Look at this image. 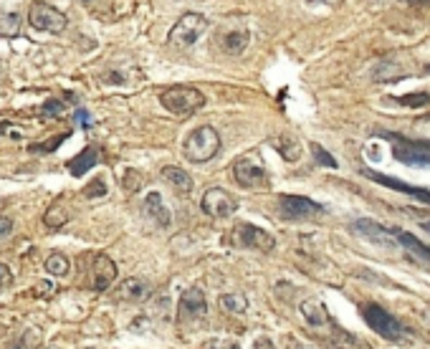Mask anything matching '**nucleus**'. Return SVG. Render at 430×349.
I'll use <instances>...</instances> for the list:
<instances>
[{"mask_svg":"<svg viewBox=\"0 0 430 349\" xmlns=\"http://www.w3.org/2000/svg\"><path fill=\"white\" fill-rule=\"evenodd\" d=\"M309 3H327V6H332V3H337V0H309Z\"/></svg>","mask_w":430,"mask_h":349,"instance_id":"nucleus-39","label":"nucleus"},{"mask_svg":"<svg viewBox=\"0 0 430 349\" xmlns=\"http://www.w3.org/2000/svg\"><path fill=\"white\" fill-rule=\"evenodd\" d=\"M200 208L205 216L221 220V218L233 216L235 210H238V200H235L228 190H223V187H210V190H205V195H202Z\"/></svg>","mask_w":430,"mask_h":349,"instance_id":"nucleus-9","label":"nucleus"},{"mask_svg":"<svg viewBox=\"0 0 430 349\" xmlns=\"http://www.w3.org/2000/svg\"><path fill=\"white\" fill-rule=\"evenodd\" d=\"M6 127H8V124H0V132H6Z\"/></svg>","mask_w":430,"mask_h":349,"instance_id":"nucleus-41","label":"nucleus"},{"mask_svg":"<svg viewBox=\"0 0 430 349\" xmlns=\"http://www.w3.org/2000/svg\"><path fill=\"white\" fill-rule=\"evenodd\" d=\"M208 349H238L235 344H221V342H215V344H210Z\"/></svg>","mask_w":430,"mask_h":349,"instance_id":"nucleus-37","label":"nucleus"},{"mask_svg":"<svg viewBox=\"0 0 430 349\" xmlns=\"http://www.w3.org/2000/svg\"><path fill=\"white\" fill-rule=\"evenodd\" d=\"M233 178L240 187H251V190H261L268 185V175H266V167L259 162L256 154H246V157L235 159L233 165Z\"/></svg>","mask_w":430,"mask_h":349,"instance_id":"nucleus-8","label":"nucleus"},{"mask_svg":"<svg viewBox=\"0 0 430 349\" xmlns=\"http://www.w3.org/2000/svg\"><path fill=\"white\" fill-rule=\"evenodd\" d=\"M253 349H276V347H273L271 339H266V336H259V339H256V344H253Z\"/></svg>","mask_w":430,"mask_h":349,"instance_id":"nucleus-34","label":"nucleus"},{"mask_svg":"<svg viewBox=\"0 0 430 349\" xmlns=\"http://www.w3.org/2000/svg\"><path fill=\"white\" fill-rule=\"evenodd\" d=\"M117 279V266L107 253L91 256V289L94 291H107Z\"/></svg>","mask_w":430,"mask_h":349,"instance_id":"nucleus-14","label":"nucleus"},{"mask_svg":"<svg viewBox=\"0 0 430 349\" xmlns=\"http://www.w3.org/2000/svg\"><path fill=\"white\" fill-rule=\"evenodd\" d=\"M221 309L228 311V314H246L248 309V298L243 296V294H226V296H221Z\"/></svg>","mask_w":430,"mask_h":349,"instance_id":"nucleus-24","label":"nucleus"},{"mask_svg":"<svg viewBox=\"0 0 430 349\" xmlns=\"http://www.w3.org/2000/svg\"><path fill=\"white\" fill-rule=\"evenodd\" d=\"M159 175H162L164 183L170 185L175 192H180V195H190V192H193V178H190L185 170H180V167L167 165V167H162Z\"/></svg>","mask_w":430,"mask_h":349,"instance_id":"nucleus-17","label":"nucleus"},{"mask_svg":"<svg viewBox=\"0 0 430 349\" xmlns=\"http://www.w3.org/2000/svg\"><path fill=\"white\" fill-rule=\"evenodd\" d=\"M119 298H126V301L147 298V284L142 279H124L119 286Z\"/></svg>","mask_w":430,"mask_h":349,"instance_id":"nucleus-21","label":"nucleus"},{"mask_svg":"<svg viewBox=\"0 0 430 349\" xmlns=\"http://www.w3.org/2000/svg\"><path fill=\"white\" fill-rule=\"evenodd\" d=\"M69 137V132H63V134H56V137H51V140H46V142H41V145H31V152H36V154H48V152H53L58 145H61L63 140Z\"/></svg>","mask_w":430,"mask_h":349,"instance_id":"nucleus-28","label":"nucleus"},{"mask_svg":"<svg viewBox=\"0 0 430 349\" xmlns=\"http://www.w3.org/2000/svg\"><path fill=\"white\" fill-rule=\"evenodd\" d=\"M423 228H425V230H428V233H430V223H423Z\"/></svg>","mask_w":430,"mask_h":349,"instance_id":"nucleus-40","label":"nucleus"},{"mask_svg":"<svg viewBox=\"0 0 430 349\" xmlns=\"http://www.w3.org/2000/svg\"><path fill=\"white\" fill-rule=\"evenodd\" d=\"M36 291H41V294H46V296H48V294L53 291V284H48V281H44V284H38V286H36Z\"/></svg>","mask_w":430,"mask_h":349,"instance_id":"nucleus-36","label":"nucleus"},{"mask_svg":"<svg viewBox=\"0 0 430 349\" xmlns=\"http://www.w3.org/2000/svg\"><path fill=\"white\" fill-rule=\"evenodd\" d=\"M18 33H20V15L0 11V36H3V39H13V36H18Z\"/></svg>","mask_w":430,"mask_h":349,"instance_id":"nucleus-25","label":"nucleus"},{"mask_svg":"<svg viewBox=\"0 0 430 349\" xmlns=\"http://www.w3.org/2000/svg\"><path fill=\"white\" fill-rule=\"evenodd\" d=\"M314 334H319L322 339H327L332 347L337 349H372L367 342H362V339H357V336H352L347 329H341L339 324L334 322L332 317L324 319L319 327L314 329Z\"/></svg>","mask_w":430,"mask_h":349,"instance_id":"nucleus-11","label":"nucleus"},{"mask_svg":"<svg viewBox=\"0 0 430 349\" xmlns=\"http://www.w3.org/2000/svg\"><path fill=\"white\" fill-rule=\"evenodd\" d=\"M13 230V220L11 218H0V238H3V235H8Z\"/></svg>","mask_w":430,"mask_h":349,"instance_id":"nucleus-33","label":"nucleus"},{"mask_svg":"<svg viewBox=\"0 0 430 349\" xmlns=\"http://www.w3.org/2000/svg\"><path fill=\"white\" fill-rule=\"evenodd\" d=\"M395 241L405 248V253L415 258L417 263H423L425 268H430V246H425L423 241H417L412 233H405V230H395Z\"/></svg>","mask_w":430,"mask_h":349,"instance_id":"nucleus-16","label":"nucleus"},{"mask_svg":"<svg viewBox=\"0 0 430 349\" xmlns=\"http://www.w3.org/2000/svg\"><path fill=\"white\" fill-rule=\"evenodd\" d=\"M223 243L230 248H256V251H273L276 238L268 230L253 225V223H238L233 230L223 238Z\"/></svg>","mask_w":430,"mask_h":349,"instance_id":"nucleus-3","label":"nucleus"},{"mask_svg":"<svg viewBox=\"0 0 430 349\" xmlns=\"http://www.w3.org/2000/svg\"><path fill=\"white\" fill-rule=\"evenodd\" d=\"M425 121H430V114H428V117H425Z\"/></svg>","mask_w":430,"mask_h":349,"instance_id":"nucleus-43","label":"nucleus"},{"mask_svg":"<svg viewBox=\"0 0 430 349\" xmlns=\"http://www.w3.org/2000/svg\"><path fill=\"white\" fill-rule=\"evenodd\" d=\"M76 121H82L84 127H86V124H91V119H89V112H86V109H79V112H76Z\"/></svg>","mask_w":430,"mask_h":349,"instance_id":"nucleus-35","label":"nucleus"},{"mask_svg":"<svg viewBox=\"0 0 430 349\" xmlns=\"http://www.w3.org/2000/svg\"><path fill=\"white\" fill-rule=\"evenodd\" d=\"M248 31L246 28H235V31H228L226 36H223L221 46H223V51L230 53V56H240V53L246 51V46H248Z\"/></svg>","mask_w":430,"mask_h":349,"instance_id":"nucleus-20","label":"nucleus"},{"mask_svg":"<svg viewBox=\"0 0 430 349\" xmlns=\"http://www.w3.org/2000/svg\"><path fill=\"white\" fill-rule=\"evenodd\" d=\"M408 6H430V0H403Z\"/></svg>","mask_w":430,"mask_h":349,"instance_id":"nucleus-38","label":"nucleus"},{"mask_svg":"<svg viewBox=\"0 0 430 349\" xmlns=\"http://www.w3.org/2000/svg\"><path fill=\"white\" fill-rule=\"evenodd\" d=\"M205 311H208V301H205V294L200 289H188L180 296V319L205 317Z\"/></svg>","mask_w":430,"mask_h":349,"instance_id":"nucleus-15","label":"nucleus"},{"mask_svg":"<svg viewBox=\"0 0 430 349\" xmlns=\"http://www.w3.org/2000/svg\"><path fill=\"white\" fill-rule=\"evenodd\" d=\"M28 23L36 31H46V33H61L63 28L69 26L66 15L58 11V8L48 6V3H41L36 0L31 8H28Z\"/></svg>","mask_w":430,"mask_h":349,"instance_id":"nucleus-7","label":"nucleus"},{"mask_svg":"<svg viewBox=\"0 0 430 349\" xmlns=\"http://www.w3.org/2000/svg\"><path fill=\"white\" fill-rule=\"evenodd\" d=\"M183 152L195 165L210 162L215 154L221 152V137H218V132L213 127H197L185 137Z\"/></svg>","mask_w":430,"mask_h":349,"instance_id":"nucleus-1","label":"nucleus"},{"mask_svg":"<svg viewBox=\"0 0 430 349\" xmlns=\"http://www.w3.org/2000/svg\"><path fill=\"white\" fill-rule=\"evenodd\" d=\"M159 104L175 117H190L205 104V96L195 86H170L159 94Z\"/></svg>","mask_w":430,"mask_h":349,"instance_id":"nucleus-2","label":"nucleus"},{"mask_svg":"<svg viewBox=\"0 0 430 349\" xmlns=\"http://www.w3.org/2000/svg\"><path fill=\"white\" fill-rule=\"evenodd\" d=\"M278 208L289 220H311V218H319L324 213L322 205L304 195H281L278 197Z\"/></svg>","mask_w":430,"mask_h":349,"instance_id":"nucleus-10","label":"nucleus"},{"mask_svg":"<svg viewBox=\"0 0 430 349\" xmlns=\"http://www.w3.org/2000/svg\"><path fill=\"white\" fill-rule=\"evenodd\" d=\"M425 74H430V66H428V69H425Z\"/></svg>","mask_w":430,"mask_h":349,"instance_id":"nucleus-42","label":"nucleus"},{"mask_svg":"<svg viewBox=\"0 0 430 349\" xmlns=\"http://www.w3.org/2000/svg\"><path fill=\"white\" fill-rule=\"evenodd\" d=\"M44 268L51 273V276H66V273L71 271V261L66 253H58L56 251V253H51L48 258H46Z\"/></svg>","mask_w":430,"mask_h":349,"instance_id":"nucleus-23","label":"nucleus"},{"mask_svg":"<svg viewBox=\"0 0 430 349\" xmlns=\"http://www.w3.org/2000/svg\"><path fill=\"white\" fill-rule=\"evenodd\" d=\"M104 195H107V183H104V178L91 180V183L84 187V197H89V200H94V197H104Z\"/></svg>","mask_w":430,"mask_h":349,"instance_id":"nucleus-29","label":"nucleus"},{"mask_svg":"<svg viewBox=\"0 0 430 349\" xmlns=\"http://www.w3.org/2000/svg\"><path fill=\"white\" fill-rule=\"evenodd\" d=\"M145 210L150 213L155 220H157V225H162V228H167L172 223V216H170V210H167V205H164L162 195L159 192H147L145 197Z\"/></svg>","mask_w":430,"mask_h":349,"instance_id":"nucleus-18","label":"nucleus"},{"mask_svg":"<svg viewBox=\"0 0 430 349\" xmlns=\"http://www.w3.org/2000/svg\"><path fill=\"white\" fill-rule=\"evenodd\" d=\"M69 220V213H66V208L63 205H51L48 210H46V216H44V223L48 225V228H61L63 223Z\"/></svg>","mask_w":430,"mask_h":349,"instance_id":"nucleus-26","label":"nucleus"},{"mask_svg":"<svg viewBox=\"0 0 430 349\" xmlns=\"http://www.w3.org/2000/svg\"><path fill=\"white\" fill-rule=\"evenodd\" d=\"M362 317H365L367 327L372 331H377V334L382 336V339H387V342H400V339H403V324L392 317L390 311L382 309V306L367 304L365 309H362Z\"/></svg>","mask_w":430,"mask_h":349,"instance_id":"nucleus-5","label":"nucleus"},{"mask_svg":"<svg viewBox=\"0 0 430 349\" xmlns=\"http://www.w3.org/2000/svg\"><path fill=\"white\" fill-rule=\"evenodd\" d=\"M362 175H365V178H370V180H374V183H379V185H385V187H390V190L405 192V195L417 197L420 203H428L430 205V190H428V187H417V185L405 183V180L387 178V175H379V172L370 170V167H365V170H362Z\"/></svg>","mask_w":430,"mask_h":349,"instance_id":"nucleus-13","label":"nucleus"},{"mask_svg":"<svg viewBox=\"0 0 430 349\" xmlns=\"http://www.w3.org/2000/svg\"><path fill=\"white\" fill-rule=\"evenodd\" d=\"M96 162H99V152H96L94 147H86L84 152H79L74 159H69V165H66V167H69V172L74 175V178H82L84 172L91 170Z\"/></svg>","mask_w":430,"mask_h":349,"instance_id":"nucleus-19","label":"nucleus"},{"mask_svg":"<svg viewBox=\"0 0 430 349\" xmlns=\"http://www.w3.org/2000/svg\"><path fill=\"white\" fill-rule=\"evenodd\" d=\"M352 230L360 238H367L370 243H377L382 248H395L398 241H395V230L379 225L377 220H370V218H360V220L352 223Z\"/></svg>","mask_w":430,"mask_h":349,"instance_id":"nucleus-12","label":"nucleus"},{"mask_svg":"<svg viewBox=\"0 0 430 349\" xmlns=\"http://www.w3.org/2000/svg\"><path fill=\"white\" fill-rule=\"evenodd\" d=\"M311 154H314V159L319 162V165H324V167H337V159L332 157V154L324 150V147H319V145H311Z\"/></svg>","mask_w":430,"mask_h":349,"instance_id":"nucleus-31","label":"nucleus"},{"mask_svg":"<svg viewBox=\"0 0 430 349\" xmlns=\"http://www.w3.org/2000/svg\"><path fill=\"white\" fill-rule=\"evenodd\" d=\"M377 81H395V79H400V71L395 69V64H390V61H379L377 66H374V74H372Z\"/></svg>","mask_w":430,"mask_h":349,"instance_id":"nucleus-27","label":"nucleus"},{"mask_svg":"<svg viewBox=\"0 0 430 349\" xmlns=\"http://www.w3.org/2000/svg\"><path fill=\"white\" fill-rule=\"evenodd\" d=\"M63 102H58V99H48V102L44 104V119H58V117H63Z\"/></svg>","mask_w":430,"mask_h":349,"instance_id":"nucleus-30","label":"nucleus"},{"mask_svg":"<svg viewBox=\"0 0 430 349\" xmlns=\"http://www.w3.org/2000/svg\"><path fill=\"white\" fill-rule=\"evenodd\" d=\"M8 286H13V271L6 263H0V289H8Z\"/></svg>","mask_w":430,"mask_h":349,"instance_id":"nucleus-32","label":"nucleus"},{"mask_svg":"<svg viewBox=\"0 0 430 349\" xmlns=\"http://www.w3.org/2000/svg\"><path fill=\"white\" fill-rule=\"evenodd\" d=\"M385 137L395 142V150H392L395 159L410 167H430V142L405 140V137H395V134H385Z\"/></svg>","mask_w":430,"mask_h":349,"instance_id":"nucleus-6","label":"nucleus"},{"mask_svg":"<svg viewBox=\"0 0 430 349\" xmlns=\"http://www.w3.org/2000/svg\"><path fill=\"white\" fill-rule=\"evenodd\" d=\"M390 102L398 104V107H405V109H423L430 104V91H412V94L395 96Z\"/></svg>","mask_w":430,"mask_h":349,"instance_id":"nucleus-22","label":"nucleus"},{"mask_svg":"<svg viewBox=\"0 0 430 349\" xmlns=\"http://www.w3.org/2000/svg\"><path fill=\"white\" fill-rule=\"evenodd\" d=\"M208 31V20L197 13H185L183 18H177V23L167 33V44L172 48H190L195 46L197 39Z\"/></svg>","mask_w":430,"mask_h":349,"instance_id":"nucleus-4","label":"nucleus"}]
</instances>
